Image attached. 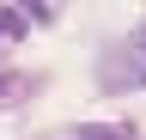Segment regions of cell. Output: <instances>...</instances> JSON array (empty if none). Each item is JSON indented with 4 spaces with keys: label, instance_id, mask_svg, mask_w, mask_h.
Here are the masks:
<instances>
[{
    "label": "cell",
    "instance_id": "6da1fadb",
    "mask_svg": "<svg viewBox=\"0 0 146 140\" xmlns=\"http://www.w3.org/2000/svg\"><path fill=\"white\" fill-rule=\"evenodd\" d=\"M98 85H104V92H140V85H146V19L128 31V37H116V43H110Z\"/></svg>",
    "mask_w": 146,
    "mask_h": 140
},
{
    "label": "cell",
    "instance_id": "7a4b0ae2",
    "mask_svg": "<svg viewBox=\"0 0 146 140\" xmlns=\"http://www.w3.org/2000/svg\"><path fill=\"white\" fill-rule=\"evenodd\" d=\"M67 140H134L128 122H79V128H67Z\"/></svg>",
    "mask_w": 146,
    "mask_h": 140
},
{
    "label": "cell",
    "instance_id": "3957f363",
    "mask_svg": "<svg viewBox=\"0 0 146 140\" xmlns=\"http://www.w3.org/2000/svg\"><path fill=\"white\" fill-rule=\"evenodd\" d=\"M31 31V6H0V49H12Z\"/></svg>",
    "mask_w": 146,
    "mask_h": 140
},
{
    "label": "cell",
    "instance_id": "277c9868",
    "mask_svg": "<svg viewBox=\"0 0 146 140\" xmlns=\"http://www.w3.org/2000/svg\"><path fill=\"white\" fill-rule=\"evenodd\" d=\"M12 98H25V79H18V73H6V67H0V104H12Z\"/></svg>",
    "mask_w": 146,
    "mask_h": 140
}]
</instances>
